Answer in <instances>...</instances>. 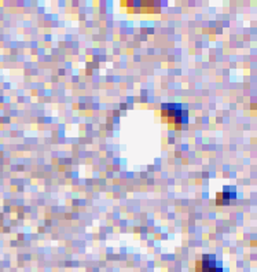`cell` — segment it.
Masks as SVG:
<instances>
[{
  "label": "cell",
  "mask_w": 257,
  "mask_h": 272,
  "mask_svg": "<svg viewBox=\"0 0 257 272\" xmlns=\"http://www.w3.org/2000/svg\"><path fill=\"white\" fill-rule=\"evenodd\" d=\"M161 114L167 117L168 123L175 124L177 128H180L183 124H187L189 121V113L186 110H183L182 105L177 103H168V105H163L161 108Z\"/></svg>",
  "instance_id": "obj_1"
},
{
  "label": "cell",
  "mask_w": 257,
  "mask_h": 272,
  "mask_svg": "<svg viewBox=\"0 0 257 272\" xmlns=\"http://www.w3.org/2000/svg\"><path fill=\"white\" fill-rule=\"evenodd\" d=\"M197 272H223L222 264L210 256H205L197 263Z\"/></svg>",
  "instance_id": "obj_2"
},
{
  "label": "cell",
  "mask_w": 257,
  "mask_h": 272,
  "mask_svg": "<svg viewBox=\"0 0 257 272\" xmlns=\"http://www.w3.org/2000/svg\"><path fill=\"white\" fill-rule=\"evenodd\" d=\"M235 198V189L234 187H224L223 192L217 194V204L219 205H228L230 199Z\"/></svg>",
  "instance_id": "obj_3"
}]
</instances>
